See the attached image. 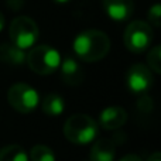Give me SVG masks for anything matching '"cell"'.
Wrapping results in <instances>:
<instances>
[{
    "label": "cell",
    "mask_w": 161,
    "mask_h": 161,
    "mask_svg": "<svg viewBox=\"0 0 161 161\" xmlns=\"http://www.w3.org/2000/svg\"><path fill=\"white\" fill-rule=\"evenodd\" d=\"M74 51L85 62L100 61L110 51V40L100 30H85L76 36Z\"/></svg>",
    "instance_id": "cell-1"
},
{
    "label": "cell",
    "mask_w": 161,
    "mask_h": 161,
    "mask_svg": "<svg viewBox=\"0 0 161 161\" xmlns=\"http://www.w3.org/2000/svg\"><path fill=\"white\" fill-rule=\"evenodd\" d=\"M64 134L74 144H88L97 136V123L88 114H72L64 125Z\"/></svg>",
    "instance_id": "cell-2"
},
{
    "label": "cell",
    "mask_w": 161,
    "mask_h": 161,
    "mask_svg": "<svg viewBox=\"0 0 161 161\" xmlns=\"http://www.w3.org/2000/svg\"><path fill=\"white\" fill-rule=\"evenodd\" d=\"M25 61L33 72L38 75H50L58 69L62 59L54 47L37 45L31 47L30 53L25 54Z\"/></svg>",
    "instance_id": "cell-3"
},
{
    "label": "cell",
    "mask_w": 161,
    "mask_h": 161,
    "mask_svg": "<svg viewBox=\"0 0 161 161\" xmlns=\"http://www.w3.org/2000/svg\"><path fill=\"white\" fill-rule=\"evenodd\" d=\"M8 36H10V42L21 50H28L34 47L38 40V25L30 17L19 16L11 21Z\"/></svg>",
    "instance_id": "cell-4"
},
{
    "label": "cell",
    "mask_w": 161,
    "mask_h": 161,
    "mask_svg": "<svg viewBox=\"0 0 161 161\" xmlns=\"http://www.w3.org/2000/svg\"><path fill=\"white\" fill-rule=\"evenodd\" d=\"M123 41L129 51L134 54L144 53L153 41V28L147 21L136 20L126 27Z\"/></svg>",
    "instance_id": "cell-5"
},
{
    "label": "cell",
    "mask_w": 161,
    "mask_h": 161,
    "mask_svg": "<svg viewBox=\"0 0 161 161\" xmlns=\"http://www.w3.org/2000/svg\"><path fill=\"white\" fill-rule=\"evenodd\" d=\"M7 100L10 106L19 113H30L38 106V92L28 83L19 82L10 86L7 92Z\"/></svg>",
    "instance_id": "cell-6"
},
{
    "label": "cell",
    "mask_w": 161,
    "mask_h": 161,
    "mask_svg": "<svg viewBox=\"0 0 161 161\" xmlns=\"http://www.w3.org/2000/svg\"><path fill=\"white\" fill-rule=\"evenodd\" d=\"M153 74L144 64H134L126 74V85L134 95H143L153 86Z\"/></svg>",
    "instance_id": "cell-7"
},
{
    "label": "cell",
    "mask_w": 161,
    "mask_h": 161,
    "mask_svg": "<svg viewBox=\"0 0 161 161\" xmlns=\"http://www.w3.org/2000/svg\"><path fill=\"white\" fill-rule=\"evenodd\" d=\"M103 8L113 21L122 23L133 14V0H103Z\"/></svg>",
    "instance_id": "cell-8"
},
{
    "label": "cell",
    "mask_w": 161,
    "mask_h": 161,
    "mask_svg": "<svg viewBox=\"0 0 161 161\" xmlns=\"http://www.w3.org/2000/svg\"><path fill=\"white\" fill-rule=\"evenodd\" d=\"M59 74H61V79L68 86H78L83 80V69L79 65V62L72 57H67L64 61L59 64Z\"/></svg>",
    "instance_id": "cell-9"
},
{
    "label": "cell",
    "mask_w": 161,
    "mask_h": 161,
    "mask_svg": "<svg viewBox=\"0 0 161 161\" xmlns=\"http://www.w3.org/2000/svg\"><path fill=\"white\" fill-rule=\"evenodd\" d=\"M127 120V113L120 106H109L100 112L99 122L100 126L106 130H117Z\"/></svg>",
    "instance_id": "cell-10"
},
{
    "label": "cell",
    "mask_w": 161,
    "mask_h": 161,
    "mask_svg": "<svg viewBox=\"0 0 161 161\" xmlns=\"http://www.w3.org/2000/svg\"><path fill=\"white\" fill-rule=\"evenodd\" d=\"M116 156V144L109 139H100L93 144L89 161H114Z\"/></svg>",
    "instance_id": "cell-11"
},
{
    "label": "cell",
    "mask_w": 161,
    "mask_h": 161,
    "mask_svg": "<svg viewBox=\"0 0 161 161\" xmlns=\"http://www.w3.org/2000/svg\"><path fill=\"white\" fill-rule=\"evenodd\" d=\"M0 61L11 67H19L24 64L25 53L13 42H3L0 44Z\"/></svg>",
    "instance_id": "cell-12"
},
{
    "label": "cell",
    "mask_w": 161,
    "mask_h": 161,
    "mask_svg": "<svg viewBox=\"0 0 161 161\" xmlns=\"http://www.w3.org/2000/svg\"><path fill=\"white\" fill-rule=\"evenodd\" d=\"M42 112L48 116H59L65 109V102L58 93H48L42 99Z\"/></svg>",
    "instance_id": "cell-13"
},
{
    "label": "cell",
    "mask_w": 161,
    "mask_h": 161,
    "mask_svg": "<svg viewBox=\"0 0 161 161\" xmlns=\"http://www.w3.org/2000/svg\"><path fill=\"white\" fill-rule=\"evenodd\" d=\"M0 161H28V154L19 144H10L0 148Z\"/></svg>",
    "instance_id": "cell-14"
},
{
    "label": "cell",
    "mask_w": 161,
    "mask_h": 161,
    "mask_svg": "<svg viewBox=\"0 0 161 161\" xmlns=\"http://www.w3.org/2000/svg\"><path fill=\"white\" fill-rule=\"evenodd\" d=\"M30 161H55V154L47 146H34L30 150V156H28Z\"/></svg>",
    "instance_id": "cell-15"
},
{
    "label": "cell",
    "mask_w": 161,
    "mask_h": 161,
    "mask_svg": "<svg viewBox=\"0 0 161 161\" xmlns=\"http://www.w3.org/2000/svg\"><path fill=\"white\" fill-rule=\"evenodd\" d=\"M147 64L150 71L156 74H161V47L156 45L154 48H151L150 53L147 54Z\"/></svg>",
    "instance_id": "cell-16"
},
{
    "label": "cell",
    "mask_w": 161,
    "mask_h": 161,
    "mask_svg": "<svg viewBox=\"0 0 161 161\" xmlns=\"http://www.w3.org/2000/svg\"><path fill=\"white\" fill-rule=\"evenodd\" d=\"M147 19H148V21H150L148 24L153 25V27L158 28L161 25V21H160V19H161V6L158 4V3L154 4V6H151V7L148 8Z\"/></svg>",
    "instance_id": "cell-17"
},
{
    "label": "cell",
    "mask_w": 161,
    "mask_h": 161,
    "mask_svg": "<svg viewBox=\"0 0 161 161\" xmlns=\"http://www.w3.org/2000/svg\"><path fill=\"white\" fill-rule=\"evenodd\" d=\"M153 106H154L153 99H151L147 93L140 95L139 100H137V109H139L142 113H150V112L153 110Z\"/></svg>",
    "instance_id": "cell-18"
},
{
    "label": "cell",
    "mask_w": 161,
    "mask_h": 161,
    "mask_svg": "<svg viewBox=\"0 0 161 161\" xmlns=\"http://www.w3.org/2000/svg\"><path fill=\"white\" fill-rule=\"evenodd\" d=\"M6 6L11 11H20L24 6V0H6Z\"/></svg>",
    "instance_id": "cell-19"
},
{
    "label": "cell",
    "mask_w": 161,
    "mask_h": 161,
    "mask_svg": "<svg viewBox=\"0 0 161 161\" xmlns=\"http://www.w3.org/2000/svg\"><path fill=\"white\" fill-rule=\"evenodd\" d=\"M119 161H142V158L139 156H136V154H127V156H125Z\"/></svg>",
    "instance_id": "cell-20"
},
{
    "label": "cell",
    "mask_w": 161,
    "mask_h": 161,
    "mask_svg": "<svg viewBox=\"0 0 161 161\" xmlns=\"http://www.w3.org/2000/svg\"><path fill=\"white\" fill-rule=\"evenodd\" d=\"M147 161H161V154H160V151H154V153L147 158Z\"/></svg>",
    "instance_id": "cell-21"
},
{
    "label": "cell",
    "mask_w": 161,
    "mask_h": 161,
    "mask_svg": "<svg viewBox=\"0 0 161 161\" xmlns=\"http://www.w3.org/2000/svg\"><path fill=\"white\" fill-rule=\"evenodd\" d=\"M4 28V16H3V13L0 11V31Z\"/></svg>",
    "instance_id": "cell-22"
},
{
    "label": "cell",
    "mask_w": 161,
    "mask_h": 161,
    "mask_svg": "<svg viewBox=\"0 0 161 161\" xmlns=\"http://www.w3.org/2000/svg\"><path fill=\"white\" fill-rule=\"evenodd\" d=\"M55 2H57V3H68L69 0H55Z\"/></svg>",
    "instance_id": "cell-23"
}]
</instances>
